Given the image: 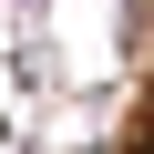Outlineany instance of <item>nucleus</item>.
Returning a JSON list of instances; mask_svg holds the SVG:
<instances>
[{"instance_id":"nucleus-1","label":"nucleus","mask_w":154,"mask_h":154,"mask_svg":"<svg viewBox=\"0 0 154 154\" xmlns=\"http://www.w3.org/2000/svg\"><path fill=\"white\" fill-rule=\"evenodd\" d=\"M134 154H154V103H144V144H134Z\"/></svg>"}]
</instances>
